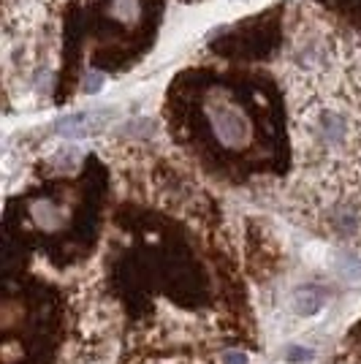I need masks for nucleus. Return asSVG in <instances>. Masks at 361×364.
Instances as JSON below:
<instances>
[{"label":"nucleus","instance_id":"obj_1","mask_svg":"<svg viewBox=\"0 0 361 364\" xmlns=\"http://www.w3.org/2000/svg\"><path fill=\"white\" fill-rule=\"evenodd\" d=\"M204 112H207L212 131H215V136H217L220 144H226V147H242V144H247V139L253 134L250 131V120L234 104V98L228 92L223 90L212 92L210 98H207V104H204Z\"/></svg>","mask_w":361,"mask_h":364},{"label":"nucleus","instance_id":"obj_2","mask_svg":"<svg viewBox=\"0 0 361 364\" xmlns=\"http://www.w3.org/2000/svg\"><path fill=\"white\" fill-rule=\"evenodd\" d=\"M101 125H104V117L85 112V114H71V117L58 120V131L65 136H87V134H95Z\"/></svg>","mask_w":361,"mask_h":364},{"label":"nucleus","instance_id":"obj_3","mask_svg":"<svg viewBox=\"0 0 361 364\" xmlns=\"http://www.w3.org/2000/svg\"><path fill=\"white\" fill-rule=\"evenodd\" d=\"M323 304H326V294L318 286H301L293 294V307L301 316H316V313H320Z\"/></svg>","mask_w":361,"mask_h":364},{"label":"nucleus","instance_id":"obj_4","mask_svg":"<svg viewBox=\"0 0 361 364\" xmlns=\"http://www.w3.org/2000/svg\"><path fill=\"white\" fill-rule=\"evenodd\" d=\"M286 359L288 362H310V359H313V350L301 348V346H288Z\"/></svg>","mask_w":361,"mask_h":364},{"label":"nucleus","instance_id":"obj_5","mask_svg":"<svg viewBox=\"0 0 361 364\" xmlns=\"http://www.w3.org/2000/svg\"><path fill=\"white\" fill-rule=\"evenodd\" d=\"M220 364H250V359H247V353H242V350H226V353L220 356Z\"/></svg>","mask_w":361,"mask_h":364},{"label":"nucleus","instance_id":"obj_6","mask_svg":"<svg viewBox=\"0 0 361 364\" xmlns=\"http://www.w3.org/2000/svg\"><path fill=\"white\" fill-rule=\"evenodd\" d=\"M104 85V74L101 71H87V79H85V90L95 92L98 87Z\"/></svg>","mask_w":361,"mask_h":364},{"label":"nucleus","instance_id":"obj_7","mask_svg":"<svg viewBox=\"0 0 361 364\" xmlns=\"http://www.w3.org/2000/svg\"><path fill=\"white\" fill-rule=\"evenodd\" d=\"M182 3H201V0H182Z\"/></svg>","mask_w":361,"mask_h":364}]
</instances>
